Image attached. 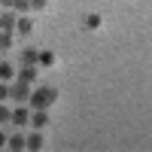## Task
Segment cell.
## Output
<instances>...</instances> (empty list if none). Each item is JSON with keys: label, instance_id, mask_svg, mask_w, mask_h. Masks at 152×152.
<instances>
[{"label": "cell", "instance_id": "cell-4", "mask_svg": "<svg viewBox=\"0 0 152 152\" xmlns=\"http://www.w3.org/2000/svg\"><path fill=\"white\" fill-rule=\"evenodd\" d=\"M31 113L34 110H28V107H15V110H12V122L24 128V125H31Z\"/></svg>", "mask_w": 152, "mask_h": 152}, {"label": "cell", "instance_id": "cell-15", "mask_svg": "<svg viewBox=\"0 0 152 152\" xmlns=\"http://www.w3.org/2000/svg\"><path fill=\"white\" fill-rule=\"evenodd\" d=\"M12 9H15V12H31V0H15Z\"/></svg>", "mask_w": 152, "mask_h": 152}, {"label": "cell", "instance_id": "cell-16", "mask_svg": "<svg viewBox=\"0 0 152 152\" xmlns=\"http://www.w3.org/2000/svg\"><path fill=\"white\" fill-rule=\"evenodd\" d=\"M3 122H12V110H6L3 104H0V125Z\"/></svg>", "mask_w": 152, "mask_h": 152}, {"label": "cell", "instance_id": "cell-18", "mask_svg": "<svg viewBox=\"0 0 152 152\" xmlns=\"http://www.w3.org/2000/svg\"><path fill=\"white\" fill-rule=\"evenodd\" d=\"M6 97H9V85H0V104H3Z\"/></svg>", "mask_w": 152, "mask_h": 152}, {"label": "cell", "instance_id": "cell-2", "mask_svg": "<svg viewBox=\"0 0 152 152\" xmlns=\"http://www.w3.org/2000/svg\"><path fill=\"white\" fill-rule=\"evenodd\" d=\"M9 97H15V100H28L31 97V82H15V85H9Z\"/></svg>", "mask_w": 152, "mask_h": 152}, {"label": "cell", "instance_id": "cell-1", "mask_svg": "<svg viewBox=\"0 0 152 152\" xmlns=\"http://www.w3.org/2000/svg\"><path fill=\"white\" fill-rule=\"evenodd\" d=\"M58 100V88L55 85H37L31 91V110H49Z\"/></svg>", "mask_w": 152, "mask_h": 152}, {"label": "cell", "instance_id": "cell-11", "mask_svg": "<svg viewBox=\"0 0 152 152\" xmlns=\"http://www.w3.org/2000/svg\"><path fill=\"white\" fill-rule=\"evenodd\" d=\"M12 43H15V37H12V31H0V52H6V49H12Z\"/></svg>", "mask_w": 152, "mask_h": 152}, {"label": "cell", "instance_id": "cell-10", "mask_svg": "<svg viewBox=\"0 0 152 152\" xmlns=\"http://www.w3.org/2000/svg\"><path fill=\"white\" fill-rule=\"evenodd\" d=\"M6 146H9L12 152H21V149H28V137H21V134H12L9 140H6Z\"/></svg>", "mask_w": 152, "mask_h": 152}, {"label": "cell", "instance_id": "cell-20", "mask_svg": "<svg viewBox=\"0 0 152 152\" xmlns=\"http://www.w3.org/2000/svg\"><path fill=\"white\" fill-rule=\"evenodd\" d=\"M12 3H15V0H0V6H3V9H9Z\"/></svg>", "mask_w": 152, "mask_h": 152}, {"label": "cell", "instance_id": "cell-9", "mask_svg": "<svg viewBox=\"0 0 152 152\" xmlns=\"http://www.w3.org/2000/svg\"><path fill=\"white\" fill-rule=\"evenodd\" d=\"M43 146H46V140H43V134H40V131L34 128V134H28V149H31V152H40Z\"/></svg>", "mask_w": 152, "mask_h": 152}, {"label": "cell", "instance_id": "cell-12", "mask_svg": "<svg viewBox=\"0 0 152 152\" xmlns=\"http://www.w3.org/2000/svg\"><path fill=\"white\" fill-rule=\"evenodd\" d=\"M100 24H104V18H100L97 12H88V15H85V28H88V31H97Z\"/></svg>", "mask_w": 152, "mask_h": 152}, {"label": "cell", "instance_id": "cell-7", "mask_svg": "<svg viewBox=\"0 0 152 152\" xmlns=\"http://www.w3.org/2000/svg\"><path fill=\"white\" fill-rule=\"evenodd\" d=\"M31 125H34L37 131H43L46 125H49V113H46V110H34V113H31Z\"/></svg>", "mask_w": 152, "mask_h": 152}, {"label": "cell", "instance_id": "cell-19", "mask_svg": "<svg viewBox=\"0 0 152 152\" xmlns=\"http://www.w3.org/2000/svg\"><path fill=\"white\" fill-rule=\"evenodd\" d=\"M6 140H9V137H6L3 131H0V149H3V146H6Z\"/></svg>", "mask_w": 152, "mask_h": 152}, {"label": "cell", "instance_id": "cell-14", "mask_svg": "<svg viewBox=\"0 0 152 152\" xmlns=\"http://www.w3.org/2000/svg\"><path fill=\"white\" fill-rule=\"evenodd\" d=\"M12 76H15V67H12V64H6V61H0V79H3V82H9Z\"/></svg>", "mask_w": 152, "mask_h": 152}, {"label": "cell", "instance_id": "cell-3", "mask_svg": "<svg viewBox=\"0 0 152 152\" xmlns=\"http://www.w3.org/2000/svg\"><path fill=\"white\" fill-rule=\"evenodd\" d=\"M15 21H18V12L12 6L6 12H0V31H15Z\"/></svg>", "mask_w": 152, "mask_h": 152}, {"label": "cell", "instance_id": "cell-13", "mask_svg": "<svg viewBox=\"0 0 152 152\" xmlns=\"http://www.w3.org/2000/svg\"><path fill=\"white\" fill-rule=\"evenodd\" d=\"M40 67H55V52H49V49H43L40 52V61H37Z\"/></svg>", "mask_w": 152, "mask_h": 152}, {"label": "cell", "instance_id": "cell-17", "mask_svg": "<svg viewBox=\"0 0 152 152\" xmlns=\"http://www.w3.org/2000/svg\"><path fill=\"white\" fill-rule=\"evenodd\" d=\"M49 0H31V9H46Z\"/></svg>", "mask_w": 152, "mask_h": 152}, {"label": "cell", "instance_id": "cell-5", "mask_svg": "<svg viewBox=\"0 0 152 152\" xmlns=\"http://www.w3.org/2000/svg\"><path fill=\"white\" fill-rule=\"evenodd\" d=\"M31 31H34V21H31V15H24V12H21L18 21H15V34H18V37H28Z\"/></svg>", "mask_w": 152, "mask_h": 152}, {"label": "cell", "instance_id": "cell-8", "mask_svg": "<svg viewBox=\"0 0 152 152\" xmlns=\"http://www.w3.org/2000/svg\"><path fill=\"white\" fill-rule=\"evenodd\" d=\"M40 61V49H34V46H24L21 49V64H37ZM40 67V64H37Z\"/></svg>", "mask_w": 152, "mask_h": 152}, {"label": "cell", "instance_id": "cell-6", "mask_svg": "<svg viewBox=\"0 0 152 152\" xmlns=\"http://www.w3.org/2000/svg\"><path fill=\"white\" fill-rule=\"evenodd\" d=\"M18 79L34 85V82H37V64H21V67H18Z\"/></svg>", "mask_w": 152, "mask_h": 152}]
</instances>
